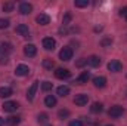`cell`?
Wrapping results in <instances>:
<instances>
[{"label":"cell","instance_id":"cell-29","mask_svg":"<svg viewBox=\"0 0 127 126\" xmlns=\"http://www.w3.org/2000/svg\"><path fill=\"white\" fill-rule=\"evenodd\" d=\"M58 116H59L61 119H65V117H68V116H69V111H68V110H59Z\"/></svg>","mask_w":127,"mask_h":126},{"label":"cell","instance_id":"cell-24","mask_svg":"<svg viewBox=\"0 0 127 126\" xmlns=\"http://www.w3.org/2000/svg\"><path fill=\"white\" fill-rule=\"evenodd\" d=\"M74 4H75L77 7H86V6L89 4V0H75Z\"/></svg>","mask_w":127,"mask_h":126},{"label":"cell","instance_id":"cell-20","mask_svg":"<svg viewBox=\"0 0 127 126\" xmlns=\"http://www.w3.org/2000/svg\"><path fill=\"white\" fill-rule=\"evenodd\" d=\"M102 110H103V105H102L100 102H95V104H92V107H90V111H92V113H102Z\"/></svg>","mask_w":127,"mask_h":126},{"label":"cell","instance_id":"cell-6","mask_svg":"<svg viewBox=\"0 0 127 126\" xmlns=\"http://www.w3.org/2000/svg\"><path fill=\"white\" fill-rule=\"evenodd\" d=\"M108 70L114 71V73H118V71L123 70V64L120 63V61H117V60H114V61H111V63L108 64Z\"/></svg>","mask_w":127,"mask_h":126},{"label":"cell","instance_id":"cell-15","mask_svg":"<svg viewBox=\"0 0 127 126\" xmlns=\"http://www.w3.org/2000/svg\"><path fill=\"white\" fill-rule=\"evenodd\" d=\"M93 83H95L96 88H105V85H106V79L103 77V76H97L93 79Z\"/></svg>","mask_w":127,"mask_h":126},{"label":"cell","instance_id":"cell-28","mask_svg":"<svg viewBox=\"0 0 127 126\" xmlns=\"http://www.w3.org/2000/svg\"><path fill=\"white\" fill-rule=\"evenodd\" d=\"M7 27H9V19L0 18V30H3V28H7Z\"/></svg>","mask_w":127,"mask_h":126},{"label":"cell","instance_id":"cell-27","mask_svg":"<svg viewBox=\"0 0 127 126\" xmlns=\"http://www.w3.org/2000/svg\"><path fill=\"white\" fill-rule=\"evenodd\" d=\"M41 89H43L44 92H49V91L52 89V83H50V82H43V85H41Z\"/></svg>","mask_w":127,"mask_h":126},{"label":"cell","instance_id":"cell-14","mask_svg":"<svg viewBox=\"0 0 127 126\" xmlns=\"http://www.w3.org/2000/svg\"><path fill=\"white\" fill-rule=\"evenodd\" d=\"M89 79H90V73H89V71H83V73L78 76L77 83H78V85H84V83H87Z\"/></svg>","mask_w":127,"mask_h":126},{"label":"cell","instance_id":"cell-18","mask_svg":"<svg viewBox=\"0 0 127 126\" xmlns=\"http://www.w3.org/2000/svg\"><path fill=\"white\" fill-rule=\"evenodd\" d=\"M12 95V89L7 88V86H3L0 88V98H9Z\"/></svg>","mask_w":127,"mask_h":126},{"label":"cell","instance_id":"cell-9","mask_svg":"<svg viewBox=\"0 0 127 126\" xmlns=\"http://www.w3.org/2000/svg\"><path fill=\"white\" fill-rule=\"evenodd\" d=\"M37 88H38V82H34L31 86H30V89H28V92H27V99H28V101H32V99H34L35 92H37Z\"/></svg>","mask_w":127,"mask_h":126},{"label":"cell","instance_id":"cell-36","mask_svg":"<svg viewBox=\"0 0 127 126\" xmlns=\"http://www.w3.org/2000/svg\"><path fill=\"white\" fill-rule=\"evenodd\" d=\"M126 19H127V15H126Z\"/></svg>","mask_w":127,"mask_h":126},{"label":"cell","instance_id":"cell-19","mask_svg":"<svg viewBox=\"0 0 127 126\" xmlns=\"http://www.w3.org/2000/svg\"><path fill=\"white\" fill-rule=\"evenodd\" d=\"M19 122H21V117H18V116H12V117H9V119L6 120V123L9 126H16Z\"/></svg>","mask_w":127,"mask_h":126},{"label":"cell","instance_id":"cell-12","mask_svg":"<svg viewBox=\"0 0 127 126\" xmlns=\"http://www.w3.org/2000/svg\"><path fill=\"white\" fill-rule=\"evenodd\" d=\"M31 10H32V6L30 4V3L24 1V3H21V4H19V12H21L22 15H28Z\"/></svg>","mask_w":127,"mask_h":126},{"label":"cell","instance_id":"cell-16","mask_svg":"<svg viewBox=\"0 0 127 126\" xmlns=\"http://www.w3.org/2000/svg\"><path fill=\"white\" fill-rule=\"evenodd\" d=\"M87 64H89L90 67H99V65H100V58L96 57V55H92L90 58H87Z\"/></svg>","mask_w":127,"mask_h":126},{"label":"cell","instance_id":"cell-32","mask_svg":"<svg viewBox=\"0 0 127 126\" xmlns=\"http://www.w3.org/2000/svg\"><path fill=\"white\" fill-rule=\"evenodd\" d=\"M0 64H7V57H6V55H3V57L0 58Z\"/></svg>","mask_w":127,"mask_h":126},{"label":"cell","instance_id":"cell-21","mask_svg":"<svg viewBox=\"0 0 127 126\" xmlns=\"http://www.w3.org/2000/svg\"><path fill=\"white\" fill-rule=\"evenodd\" d=\"M43 67L47 68V70H52V68L55 67L53 60H52V58H44V60H43Z\"/></svg>","mask_w":127,"mask_h":126},{"label":"cell","instance_id":"cell-23","mask_svg":"<svg viewBox=\"0 0 127 126\" xmlns=\"http://www.w3.org/2000/svg\"><path fill=\"white\" fill-rule=\"evenodd\" d=\"M1 51L6 52V54H10V52L13 51V46H12L10 43H7V42H6V43L3 42V43H1Z\"/></svg>","mask_w":127,"mask_h":126},{"label":"cell","instance_id":"cell-30","mask_svg":"<svg viewBox=\"0 0 127 126\" xmlns=\"http://www.w3.org/2000/svg\"><path fill=\"white\" fill-rule=\"evenodd\" d=\"M69 126H83V122L81 120H72V122H69Z\"/></svg>","mask_w":127,"mask_h":126},{"label":"cell","instance_id":"cell-26","mask_svg":"<svg viewBox=\"0 0 127 126\" xmlns=\"http://www.w3.org/2000/svg\"><path fill=\"white\" fill-rule=\"evenodd\" d=\"M49 120V116L46 114V113H41V114H38V123H46Z\"/></svg>","mask_w":127,"mask_h":126},{"label":"cell","instance_id":"cell-4","mask_svg":"<svg viewBox=\"0 0 127 126\" xmlns=\"http://www.w3.org/2000/svg\"><path fill=\"white\" fill-rule=\"evenodd\" d=\"M87 102H89V95H86V94L75 95V98H74V104L78 105V107H83V105H86Z\"/></svg>","mask_w":127,"mask_h":126},{"label":"cell","instance_id":"cell-31","mask_svg":"<svg viewBox=\"0 0 127 126\" xmlns=\"http://www.w3.org/2000/svg\"><path fill=\"white\" fill-rule=\"evenodd\" d=\"M69 19H71V13H66V15H65V18H64V25H68Z\"/></svg>","mask_w":127,"mask_h":126},{"label":"cell","instance_id":"cell-7","mask_svg":"<svg viewBox=\"0 0 127 126\" xmlns=\"http://www.w3.org/2000/svg\"><path fill=\"white\" fill-rule=\"evenodd\" d=\"M30 73V68H28V65H25V64H19L18 67H16V70H15V74L16 76H27Z\"/></svg>","mask_w":127,"mask_h":126},{"label":"cell","instance_id":"cell-1","mask_svg":"<svg viewBox=\"0 0 127 126\" xmlns=\"http://www.w3.org/2000/svg\"><path fill=\"white\" fill-rule=\"evenodd\" d=\"M18 107H19V104H18L16 101H6V102L1 105L3 111H6V113H13V111L18 110Z\"/></svg>","mask_w":127,"mask_h":126},{"label":"cell","instance_id":"cell-17","mask_svg":"<svg viewBox=\"0 0 127 126\" xmlns=\"http://www.w3.org/2000/svg\"><path fill=\"white\" fill-rule=\"evenodd\" d=\"M44 104H46L47 107H55V105H56V98H55L53 95H47V96L44 98Z\"/></svg>","mask_w":127,"mask_h":126},{"label":"cell","instance_id":"cell-3","mask_svg":"<svg viewBox=\"0 0 127 126\" xmlns=\"http://www.w3.org/2000/svg\"><path fill=\"white\" fill-rule=\"evenodd\" d=\"M59 58H61L62 61H69V60L72 58V49L68 48V46L62 48L61 52H59Z\"/></svg>","mask_w":127,"mask_h":126},{"label":"cell","instance_id":"cell-22","mask_svg":"<svg viewBox=\"0 0 127 126\" xmlns=\"http://www.w3.org/2000/svg\"><path fill=\"white\" fill-rule=\"evenodd\" d=\"M56 92H58V95H61V96H66V95L69 94V88L68 86H59L56 89Z\"/></svg>","mask_w":127,"mask_h":126},{"label":"cell","instance_id":"cell-11","mask_svg":"<svg viewBox=\"0 0 127 126\" xmlns=\"http://www.w3.org/2000/svg\"><path fill=\"white\" fill-rule=\"evenodd\" d=\"M24 54L27 55V57H35V54H37V48L34 46V45H25V48H24Z\"/></svg>","mask_w":127,"mask_h":126},{"label":"cell","instance_id":"cell-33","mask_svg":"<svg viewBox=\"0 0 127 126\" xmlns=\"http://www.w3.org/2000/svg\"><path fill=\"white\" fill-rule=\"evenodd\" d=\"M120 15H121V16H126V15H127V6H126V7H123V9L120 10Z\"/></svg>","mask_w":127,"mask_h":126},{"label":"cell","instance_id":"cell-8","mask_svg":"<svg viewBox=\"0 0 127 126\" xmlns=\"http://www.w3.org/2000/svg\"><path fill=\"white\" fill-rule=\"evenodd\" d=\"M55 76L58 77V79H68L69 76H71V73H69V70H66V68H56V71H55Z\"/></svg>","mask_w":127,"mask_h":126},{"label":"cell","instance_id":"cell-34","mask_svg":"<svg viewBox=\"0 0 127 126\" xmlns=\"http://www.w3.org/2000/svg\"><path fill=\"white\" fill-rule=\"evenodd\" d=\"M4 125V119H1V117H0V126H3Z\"/></svg>","mask_w":127,"mask_h":126},{"label":"cell","instance_id":"cell-13","mask_svg":"<svg viewBox=\"0 0 127 126\" xmlns=\"http://www.w3.org/2000/svg\"><path fill=\"white\" fill-rule=\"evenodd\" d=\"M35 21H37L40 25H47V24L50 22V18H49V15H46V13H40V15L35 18Z\"/></svg>","mask_w":127,"mask_h":126},{"label":"cell","instance_id":"cell-5","mask_svg":"<svg viewBox=\"0 0 127 126\" xmlns=\"http://www.w3.org/2000/svg\"><path fill=\"white\" fill-rule=\"evenodd\" d=\"M55 46H56V40L53 37H44L43 39V48L46 51H53Z\"/></svg>","mask_w":127,"mask_h":126},{"label":"cell","instance_id":"cell-10","mask_svg":"<svg viewBox=\"0 0 127 126\" xmlns=\"http://www.w3.org/2000/svg\"><path fill=\"white\" fill-rule=\"evenodd\" d=\"M16 33H18L19 36H22V37H28L30 28H28V25H25V24H19V25L16 27Z\"/></svg>","mask_w":127,"mask_h":126},{"label":"cell","instance_id":"cell-35","mask_svg":"<svg viewBox=\"0 0 127 126\" xmlns=\"http://www.w3.org/2000/svg\"><path fill=\"white\" fill-rule=\"evenodd\" d=\"M106 126H112V125H106Z\"/></svg>","mask_w":127,"mask_h":126},{"label":"cell","instance_id":"cell-2","mask_svg":"<svg viewBox=\"0 0 127 126\" xmlns=\"http://www.w3.org/2000/svg\"><path fill=\"white\" fill-rule=\"evenodd\" d=\"M123 113H124V110H123V107H121V105H114V107H111V108H109V111H108L109 117H114V119H117V117L123 116Z\"/></svg>","mask_w":127,"mask_h":126},{"label":"cell","instance_id":"cell-25","mask_svg":"<svg viewBox=\"0 0 127 126\" xmlns=\"http://www.w3.org/2000/svg\"><path fill=\"white\" fill-rule=\"evenodd\" d=\"M3 10H4V12H12V10H13V3H12V1L4 3V4H3Z\"/></svg>","mask_w":127,"mask_h":126}]
</instances>
